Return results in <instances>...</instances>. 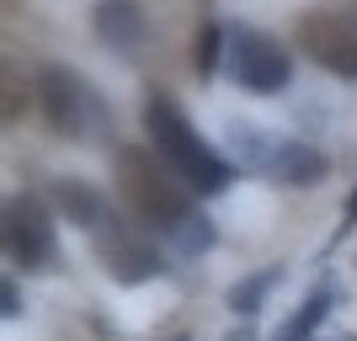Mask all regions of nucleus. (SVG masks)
<instances>
[{
    "mask_svg": "<svg viewBox=\"0 0 357 341\" xmlns=\"http://www.w3.org/2000/svg\"><path fill=\"white\" fill-rule=\"evenodd\" d=\"M54 203H59V213L75 224V229H86V235H96V229L112 224L107 197L96 192V187H86V181H59V187H54Z\"/></svg>",
    "mask_w": 357,
    "mask_h": 341,
    "instance_id": "10",
    "label": "nucleus"
},
{
    "mask_svg": "<svg viewBox=\"0 0 357 341\" xmlns=\"http://www.w3.org/2000/svg\"><path fill=\"white\" fill-rule=\"evenodd\" d=\"M176 245H181L187 256H203V251L213 245V224L203 219V213H192V219H187V224L176 229Z\"/></svg>",
    "mask_w": 357,
    "mask_h": 341,
    "instance_id": "13",
    "label": "nucleus"
},
{
    "mask_svg": "<svg viewBox=\"0 0 357 341\" xmlns=\"http://www.w3.org/2000/svg\"><path fill=\"white\" fill-rule=\"evenodd\" d=\"M326 315H331V282H320V288L304 294V304H298L294 320L278 326V336H272V341H314V326H320Z\"/></svg>",
    "mask_w": 357,
    "mask_h": 341,
    "instance_id": "11",
    "label": "nucleus"
},
{
    "mask_svg": "<svg viewBox=\"0 0 357 341\" xmlns=\"http://www.w3.org/2000/svg\"><path fill=\"white\" fill-rule=\"evenodd\" d=\"M96 256H102V267L118 282H149V278L165 272L160 251H155L139 229H128L123 219H112L107 229H96Z\"/></svg>",
    "mask_w": 357,
    "mask_h": 341,
    "instance_id": "8",
    "label": "nucleus"
},
{
    "mask_svg": "<svg viewBox=\"0 0 357 341\" xmlns=\"http://www.w3.org/2000/svg\"><path fill=\"white\" fill-rule=\"evenodd\" d=\"M298 48H304L320 70L357 80V22H352V16L310 11L304 22H298Z\"/></svg>",
    "mask_w": 357,
    "mask_h": 341,
    "instance_id": "7",
    "label": "nucleus"
},
{
    "mask_svg": "<svg viewBox=\"0 0 357 341\" xmlns=\"http://www.w3.org/2000/svg\"><path fill=\"white\" fill-rule=\"evenodd\" d=\"M229 144H235V160L251 165V171H267L272 181H288V187H310V181L326 176V155L310 144H294V139H272L251 123H229Z\"/></svg>",
    "mask_w": 357,
    "mask_h": 341,
    "instance_id": "4",
    "label": "nucleus"
},
{
    "mask_svg": "<svg viewBox=\"0 0 357 341\" xmlns=\"http://www.w3.org/2000/svg\"><path fill=\"white\" fill-rule=\"evenodd\" d=\"M38 102H43L48 128L64 134V139H96V134L112 128L107 102L75 70H64V64H43V70H38Z\"/></svg>",
    "mask_w": 357,
    "mask_h": 341,
    "instance_id": "3",
    "label": "nucleus"
},
{
    "mask_svg": "<svg viewBox=\"0 0 357 341\" xmlns=\"http://www.w3.org/2000/svg\"><path fill=\"white\" fill-rule=\"evenodd\" d=\"M144 134H149V144H155V155H160V160L171 165L197 197H219L224 187H229V176H235L229 160L197 139V128L187 123V112H181L165 91H149V102H144Z\"/></svg>",
    "mask_w": 357,
    "mask_h": 341,
    "instance_id": "1",
    "label": "nucleus"
},
{
    "mask_svg": "<svg viewBox=\"0 0 357 341\" xmlns=\"http://www.w3.org/2000/svg\"><path fill=\"white\" fill-rule=\"evenodd\" d=\"M118 192L128 203V213L139 219V229H160V235L176 240V229L192 219V187L165 160H155L144 144L118 149Z\"/></svg>",
    "mask_w": 357,
    "mask_h": 341,
    "instance_id": "2",
    "label": "nucleus"
},
{
    "mask_svg": "<svg viewBox=\"0 0 357 341\" xmlns=\"http://www.w3.org/2000/svg\"><path fill=\"white\" fill-rule=\"evenodd\" d=\"M96 32H102L107 48H118V54H134L144 43V11H139V0H96Z\"/></svg>",
    "mask_w": 357,
    "mask_h": 341,
    "instance_id": "9",
    "label": "nucleus"
},
{
    "mask_svg": "<svg viewBox=\"0 0 357 341\" xmlns=\"http://www.w3.org/2000/svg\"><path fill=\"white\" fill-rule=\"evenodd\" d=\"M6 256H11L22 272H48L54 267V219L38 197H11L6 203Z\"/></svg>",
    "mask_w": 357,
    "mask_h": 341,
    "instance_id": "6",
    "label": "nucleus"
},
{
    "mask_svg": "<svg viewBox=\"0 0 357 341\" xmlns=\"http://www.w3.org/2000/svg\"><path fill=\"white\" fill-rule=\"evenodd\" d=\"M219 43H229V32L213 27V22L197 32V48H192V70H197V75H208V70H213V59H219Z\"/></svg>",
    "mask_w": 357,
    "mask_h": 341,
    "instance_id": "14",
    "label": "nucleus"
},
{
    "mask_svg": "<svg viewBox=\"0 0 357 341\" xmlns=\"http://www.w3.org/2000/svg\"><path fill=\"white\" fill-rule=\"evenodd\" d=\"M278 282H283V272H278V267H267V272H256V278L235 282V288H229V310L256 315V310H261V298H267L272 288H278Z\"/></svg>",
    "mask_w": 357,
    "mask_h": 341,
    "instance_id": "12",
    "label": "nucleus"
},
{
    "mask_svg": "<svg viewBox=\"0 0 357 341\" xmlns=\"http://www.w3.org/2000/svg\"><path fill=\"white\" fill-rule=\"evenodd\" d=\"M229 70L245 91L256 96H272V91L288 86V75H294V59H288V48L278 38L256 27H229Z\"/></svg>",
    "mask_w": 357,
    "mask_h": 341,
    "instance_id": "5",
    "label": "nucleus"
},
{
    "mask_svg": "<svg viewBox=\"0 0 357 341\" xmlns=\"http://www.w3.org/2000/svg\"><path fill=\"white\" fill-rule=\"evenodd\" d=\"M16 310H22V298H16V282H0V315L11 320Z\"/></svg>",
    "mask_w": 357,
    "mask_h": 341,
    "instance_id": "15",
    "label": "nucleus"
}]
</instances>
